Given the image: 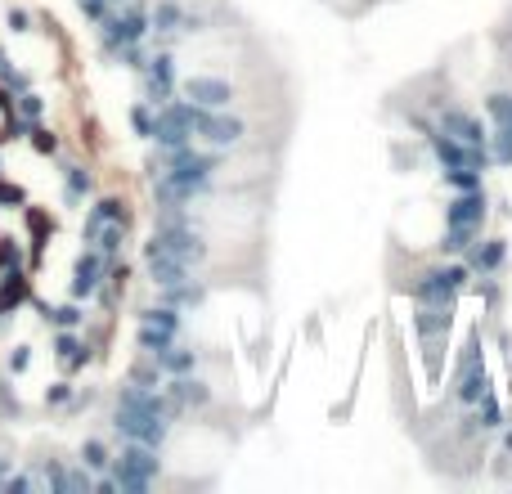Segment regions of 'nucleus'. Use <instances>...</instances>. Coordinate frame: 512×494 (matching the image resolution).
<instances>
[{"label":"nucleus","mask_w":512,"mask_h":494,"mask_svg":"<svg viewBox=\"0 0 512 494\" xmlns=\"http://www.w3.org/2000/svg\"><path fill=\"white\" fill-rule=\"evenodd\" d=\"M180 95L198 108H234L239 104V86L221 72H194V77L180 81Z\"/></svg>","instance_id":"obj_11"},{"label":"nucleus","mask_w":512,"mask_h":494,"mask_svg":"<svg viewBox=\"0 0 512 494\" xmlns=\"http://www.w3.org/2000/svg\"><path fill=\"white\" fill-rule=\"evenodd\" d=\"M490 216V194L486 189H468V194H450V203L441 207V225H459V230H486Z\"/></svg>","instance_id":"obj_12"},{"label":"nucleus","mask_w":512,"mask_h":494,"mask_svg":"<svg viewBox=\"0 0 512 494\" xmlns=\"http://www.w3.org/2000/svg\"><path fill=\"white\" fill-rule=\"evenodd\" d=\"M90 194H95V171L86 162H63V203L81 207Z\"/></svg>","instance_id":"obj_22"},{"label":"nucleus","mask_w":512,"mask_h":494,"mask_svg":"<svg viewBox=\"0 0 512 494\" xmlns=\"http://www.w3.org/2000/svg\"><path fill=\"white\" fill-rule=\"evenodd\" d=\"M432 122L441 126L445 135H454V140L472 144V149H490V122L468 113V108L454 104V99H432Z\"/></svg>","instance_id":"obj_7"},{"label":"nucleus","mask_w":512,"mask_h":494,"mask_svg":"<svg viewBox=\"0 0 512 494\" xmlns=\"http://www.w3.org/2000/svg\"><path fill=\"white\" fill-rule=\"evenodd\" d=\"M0 86H9V90H14V95H18V90H27V86H32V77H27V72L18 68L14 59H9V50H5V45H0Z\"/></svg>","instance_id":"obj_29"},{"label":"nucleus","mask_w":512,"mask_h":494,"mask_svg":"<svg viewBox=\"0 0 512 494\" xmlns=\"http://www.w3.org/2000/svg\"><path fill=\"white\" fill-rule=\"evenodd\" d=\"M95 32H99V50H104L108 59H117L126 45L149 41L153 23H149V9H144V0H131V5H113V9H108V14L95 23Z\"/></svg>","instance_id":"obj_3"},{"label":"nucleus","mask_w":512,"mask_h":494,"mask_svg":"<svg viewBox=\"0 0 512 494\" xmlns=\"http://www.w3.org/2000/svg\"><path fill=\"white\" fill-rule=\"evenodd\" d=\"M504 454H512V427H504Z\"/></svg>","instance_id":"obj_40"},{"label":"nucleus","mask_w":512,"mask_h":494,"mask_svg":"<svg viewBox=\"0 0 512 494\" xmlns=\"http://www.w3.org/2000/svg\"><path fill=\"white\" fill-rule=\"evenodd\" d=\"M77 9L86 14V23H99V18L113 9V0H77Z\"/></svg>","instance_id":"obj_34"},{"label":"nucleus","mask_w":512,"mask_h":494,"mask_svg":"<svg viewBox=\"0 0 512 494\" xmlns=\"http://www.w3.org/2000/svg\"><path fill=\"white\" fill-rule=\"evenodd\" d=\"M5 23H9V32H32V14H27V9H9L5 14Z\"/></svg>","instance_id":"obj_36"},{"label":"nucleus","mask_w":512,"mask_h":494,"mask_svg":"<svg viewBox=\"0 0 512 494\" xmlns=\"http://www.w3.org/2000/svg\"><path fill=\"white\" fill-rule=\"evenodd\" d=\"M486 122H490V162L512 167V90H490Z\"/></svg>","instance_id":"obj_9"},{"label":"nucleus","mask_w":512,"mask_h":494,"mask_svg":"<svg viewBox=\"0 0 512 494\" xmlns=\"http://www.w3.org/2000/svg\"><path fill=\"white\" fill-rule=\"evenodd\" d=\"M153 360L162 364V373H167V378H185V373L203 369V351H198V346H189V342H180V337L167 346V351L153 355Z\"/></svg>","instance_id":"obj_21"},{"label":"nucleus","mask_w":512,"mask_h":494,"mask_svg":"<svg viewBox=\"0 0 512 494\" xmlns=\"http://www.w3.org/2000/svg\"><path fill=\"white\" fill-rule=\"evenodd\" d=\"M194 122H198V104H189L185 95L158 104V126H153V140L158 149H180V144H194Z\"/></svg>","instance_id":"obj_8"},{"label":"nucleus","mask_w":512,"mask_h":494,"mask_svg":"<svg viewBox=\"0 0 512 494\" xmlns=\"http://www.w3.org/2000/svg\"><path fill=\"white\" fill-rule=\"evenodd\" d=\"M126 122H131V131L140 135V140H153V126H158V104H149V99H140V104H131V113H126Z\"/></svg>","instance_id":"obj_27"},{"label":"nucleus","mask_w":512,"mask_h":494,"mask_svg":"<svg viewBox=\"0 0 512 494\" xmlns=\"http://www.w3.org/2000/svg\"><path fill=\"white\" fill-rule=\"evenodd\" d=\"M140 86H144V99H149V104H167V99L180 95V68H176V54H171L167 45L149 54V63H144V72H140Z\"/></svg>","instance_id":"obj_10"},{"label":"nucleus","mask_w":512,"mask_h":494,"mask_svg":"<svg viewBox=\"0 0 512 494\" xmlns=\"http://www.w3.org/2000/svg\"><path fill=\"white\" fill-rule=\"evenodd\" d=\"M0 207H23V189L9 185V180H0Z\"/></svg>","instance_id":"obj_37"},{"label":"nucleus","mask_w":512,"mask_h":494,"mask_svg":"<svg viewBox=\"0 0 512 494\" xmlns=\"http://www.w3.org/2000/svg\"><path fill=\"white\" fill-rule=\"evenodd\" d=\"M54 360H59V369L72 378V373H81L90 360H95V346L81 342L77 328H59V333H54Z\"/></svg>","instance_id":"obj_18"},{"label":"nucleus","mask_w":512,"mask_h":494,"mask_svg":"<svg viewBox=\"0 0 512 494\" xmlns=\"http://www.w3.org/2000/svg\"><path fill=\"white\" fill-rule=\"evenodd\" d=\"M14 117H18V122H27V126H36L45 117V99L36 95L32 86L18 90V95H14Z\"/></svg>","instance_id":"obj_28"},{"label":"nucleus","mask_w":512,"mask_h":494,"mask_svg":"<svg viewBox=\"0 0 512 494\" xmlns=\"http://www.w3.org/2000/svg\"><path fill=\"white\" fill-rule=\"evenodd\" d=\"M0 490H5V494H32V490H41V472H32V468H27V472H9Z\"/></svg>","instance_id":"obj_31"},{"label":"nucleus","mask_w":512,"mask_h":494,"mask_svg":"<svg viewBox=\"0 0 512 494\" xmlns=\"http://www.w3.org/2000/svg\"><path fill=\"white\" fill-rule=\"evenodd\" d=\"M450 324H454V306H418L414 310V333L432 364H436V355H441L445 337H450Z\"/></svg>","instance_id":"obj_14"},{"label":"nucleus","mask_w":512,"mask_h":494,"mask_svg":"<svg viewBox=\"0 0 512 494\" xmlns=\"http://www.w3.org/2000/svg\"><path fill=\"white\" fill-rule=\"evenodd\" d=\"M99 225H131V207H126V198H117V194L95 198L90 212H86V225H81V239H90Z\"/></svg>","instance_id":"obj_19"},{"label":"nucleus","mask_w":512,"mask_h":494,"mask_svg":"<svg viewBox=\"0 0 512 494\" xmlns=\"http://www.w3.org/2000/svg\"><path fill=\"white\" fill-rule=\"evenodd\" d=\"M144 274H149L153 288H171V283L194 279L198 270H189V265L180 261V256H171L158 239H149V243H144Z\"/></svg>","instance_id":"obj_16"},{"label":"nucleus","mask_w":512,"mask_h":494,"mask_svg":"<svg viewBox=\"0 0 512 494\" xmlns=\"http://www.w3.org/2000/svg\"><path fill=\"white\" fill-rule=\"evenodd\" d=\"M441 185L450 194H468V189H486V171L477 167H454V171H441Z\"/></svg>","instance_id":"obj_26"},{"label":"nucleus","mask_w":512,"mask_h":494,"mask_svg":"<svg viewBox=\"0 0 512 494\" xmlns=\"http://www.w3.org/2000/svg\"><path fill=\"white\" fill-rule=\"evenodd\" d=\"M27 140H32V149L45 153V158H50V153H59V135H54L50 126H41V122L27 126Z\"/></svg>","instance_id":"obj_32"},{"label":"nucleus","mask_w":512,"mask_h":494,"mask_svg":"<svg viewBox=\"0 0 512 494\" xmlns=\"http://www.w3.org/2000/svg\"><path fill=\"white\" fill-rule=\"evenodd\" d=\"M108 256L104 252H95V247H81L77 252V261H72V297L77 301H90V297H99V288H104V279H108Z\"/></svg>","instance_id":"obj_13"},{"label":"nucleus","mask_w":512,"mask_h":494,"mask_svg":"<svg viewBox=\"0 0 512 494\" xmlns=\"http://www.w3.org/2000/svg\"><path fill=\"white\" fill-rule=\"evenodd\" d=\"M185 18H189V5H185V0H158V5L149 9L153 36H158L162 45L185 41Z\"/></svg>","instance_id":"obj_17"},{"label":"nucleus","mask_w":512,"mask_h":494,"mask_svg":"<svg viewBox=\"0 0 512 494\" xmlns=\"http://www.w3.org/2000/svg\"><path fill=\"white\" fill-rule=\"evenodd\" d=\"M328 5H337V9H346V14H355V9H364L369 0H328Z\"/></svg>","instance_id":"obj_39"},{"label":"nucleus","mask_w":512,"mask_h":494,"mask_svg":"<svg viewBox=\"0 0 512 494\" xmlns=\"http://www.w3.org/2000/svg\"><path fill=\"white\" fill-rule=\"evenodd\" d=\"M252 126L243 113L234 108H198V122H194V140L207 144V149H221V153H239L248 144Z\"/></svg>","instance_id":"obj_5"},{"label":"nucleus","mask_w":512,"mask_h":494,"mask_svg":"<svg viewBox=\"0 0 512 494\" xmlns=\"http://www.w3.org/2000/svg\"><path fill=\"white\" fill-rule=\"evenodd\" d=\"M126 234H131V225H99V230L86 239V247L104 252L108 261H117V256H122V247H126Z\"/></svg>","instance_id":"obj_24"},{"label":"nucleus","mask_w":512,"mask_h":494,"mask_svg":"<svg viewBox=\"0 0 512 494\" xmlns=\"http://www.w3.org/2000/svg\"><path fill=\"white\" fill-rule=\"evenodd\" d=\"M477 297L486 301L490 310H499V301H504V288H499L495 274H477Z\"/></svg>","instance_id":"obj_33"},{"label":"nucleus","mask_w":512,"mask_h":494,"mask_svg":"<svg viewBox=\"0 0 512 494\" xmlns=\"http://www.w3.org/2000/svg\"><path fill=\"white\" fill-rule=\"evenodd\" d=\"M171 400L162 387H135V382H122L113 396V414H108V427H113L117 441H140V445H162L171 441Z\"/></svg>","instance_id":"obj_1"},{"label":"nucleus","mask_w":512,"mask_h":494,"mask_svg":"<svg viewBox=\"0 0 512 494\" xmlns=\"http://www.w3.org/2000/svg\"><path fill=\"white\" fill-rule=\"evenodd\" d=\"M77 463L86 472H108L113 468V450H108V441H99V436H90V441H81V450H77Z\"/></svg>","instance_id":"obj_25"},{"label":"nucleus","mask_w":512,"mask_h":494,"mask_svg":"<svg viewBox=\"0 0 512 494\" xmlns=\"http://www.w3.org/2000/svg\"><path fill=\"white\" fill-rule=\"evenodd\" d=\"M504 256H508V243L499 239V234H490V239H477V243H472L468 252H463V261H468L472 279H477V274H499Z\"/></svg>","instance_id":"obj_20"},{"label":"nucleus","mask_w":512,"mask_h":494,"mask_svg":"<svg viewBox=\"0 0 512 494\" xmlns=\"http://www.w3.org/2000/svg\"><path fill=\"white\" fill-rule=\"evenodd\" d=\"M50 319L54 328H81V319H86V310H81V301L72 297V301H63V306H50Z\"/></svg>","instance_id":"obj_30"},{"label":"nucleus","mask_w":512,"mask_h":494,"mask_svg":"<svg viewBox=\"0 0 512 494\" xmlns=\"http://www.w3.org/2000/svg\"><path fill=\"white\" fill-rule=\"evenodd\" d=\"M162 391H167L171 414H176V418L203 414V409L212 405V387H207L198 373H185V378H167V382H162Z\"/></svg>","instance_id":"obj_15"},{"label":"nucleus","mask_w":512,"mask_h":494,"mask_svg":"<svg viewBox=\"0 0 512 494\" xmlns=\"http://www.w3.org/2000/svg\"><path fill=\"white\" fill-rule=\"evenodd\" d=\"M18 261H23V252H18V243H14V239H0V274H5V270H14Z\"/></svg>","instance_id":"obj_35"},{"label":"nucleus","mask_w":512,"mask_h":494,"mask_svg":"<svg viewBox=\"0 0 512 494\" xmlns=\"http://www.w3.org/2000/svg\"><path fill=\"white\" fill-rule=\"evenodd\" d=\"M5 477H9V459H0V486H5Z\"/></svg>","instance_id":"obj_41"},{"label":"nucleus","mask_w":512,"mask_h":494,"mask_svg":"<svg viewBox=\"0 0 512 494\" xmlns=\"http://www.w3.org/2000/svg\"><path fill=\"white\" fill-rule=\"evenodd\" d=\"M468 283H472L468 261H463V256H441V261L409 274L405 292L414 297V306H454Z\"/></svg>","instance_id":"obj_2"},{"label":"nucleus","mask_w":512,"mask_h":494,"mask_svg":"<svg viewBox=\"0 0 512 494\" xmlns=\"http://www.w3.org/2000/svg\"><path fill=\"white\" fill-rule=\"evenodd\" d=\"M158 301H167V306L176 310H198L207 301V279H185V283H171V288H158Z\"/></svg>","instance_id":"obj_23"},{"label":"nucleus","mask_w":512,"mask_h":494,"mask_svg":"<svg viewBox=\"0 0 512 494\" xmlns=\"http://www.w3.org/2000/svg\"><path fill=\"white\" fill-rule=\"evenodd\" d=\"M180 333H185V310L158 301V306H144L140 310V324H135V346H140L144 355H158V351H167Z\"/></svg>","instance_id":"obj_6"},{"label":"nucleus","mask_w":512,"mask_h":494,"mask_svg":"<svg viewBox=\"0 0 512 494\" xmlns=\"http://www.w3.org/2000/svg\"><path fill=\"white\" fill-rule=\"evenodd\" d=\"M113 481H117V494H144L158 486L162 477V450L153 445H140V441H122V450L113 454Z\"/></svg>","instance_id":"obj_4"},{"label":"nucleus","mask_w":512,"mask_h":494,"mask_svg":"<svg viewBox=\"0 0 512 494\" xmlns=\"http://www.w3.org/2000/svg\"><path fill=\"white\" fill-rule=\"evenodd\" d=\"M27 351H32V346H14V355H9V369H14V373H23L27 364H32V355H27Z\"/></svg>","instance_id":"obj_38"}]
</instances>
